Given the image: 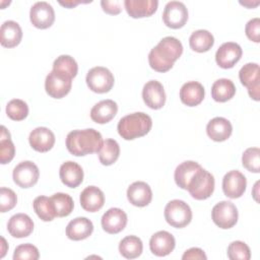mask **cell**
I'll list each match as a JSON object with an SVG mask.
<instances>
[{
	"mask_svg": "<svg viewBox=\"0 0 260 260\" xmlns=\"http://www.w3.org/2000/svg\"><path fill=\"white\" fill-rule=\"evenodd\" d=\"M182 53V43L175 37H166L150 50L148 62L154 71L167 72L173 67L175 61L181 57Z\"/></svg>",
	"mask_w": 260,
	"mask_h": 260,
	"instance_id": "1",
	"label": "cell"
},
{
	"mask_svg": "<svg viewBox=\"0 0 260 260\" xmlns=\"http://www.w3.org/2000/svg\"><path fill=\"white\" fill-rule=\"evenodd\" d=\"M103 142L102 134L92 128L73 130L66 137V147L75 156H84L89 153L99 152Z\"/></svg>",
	"mask_w": 260,
	"mask_h": 260,
	"instance_id": "2",
	"label": "cell"
},
{
	"mask_svg": "<svg viewBox=\"0 0 260 260\" xmlns=\"http://www.w3.org/2000/svg\"><path fill=\"white\" fill-rule=\"evenodd\" d=\"M152 127L151 118L142 112L129 114L120 119L117 130L125 140H133L146 135Z\"/></svg>",
	"mask_w": 260,
	"mask_h": 260,
	"instance_id": "3",
	"label": "cell"
},
{
	"mask_svg": "<svg viewBox=\"0 0 260 260\" xmlns=\"http://www.w3.org/2000/svg\"><path fill=\"white\" fill-rule=\"evenodd\" d=\"M165 218L170 225L182 229L191 222L192 211L185 201L174 199L165 207Z\"/></svg>",
	"mask_w": 260,
	"mask_h": 260,
	"instance_id": "4",
	"label": "cell"
},
{
	"mask_svg": "<svg viewBox=\"0 0 260 260\" xmlns=\"http://www.w3.org/2000/svg\"><path fill=\"white\" fill-rule=\"evenodd\" d=\"M196 200H204L211 196L214 191V177L201 168L193 176L187 189Z\"/></svg>",
	"mask_w": 260,
	"mask_h": 260,
	"instance_id": "5",
	"label": "cell"
},
{
	"mask_svg": "<svg viewBox=\"0 0 260 260\" xmlns=\"http://www.w3.org/2000/svg\"><path fill=\"white\" fill-rule=\"evenodd\" d=\"M85 81L89 89L93 92L105 93L112 89L115 78L108 68L96 66L88 70Z\"/></svg>",
	"mask_w": 260,
	"mask_h": 260,
	"instance_id": "6",
	"label": "cell"
},
{
	"mask_svg": "<svg viewBox=\"0 0 260 260\" xmlns=\"http://www.w3.org/2000/svg\"><path fill=\"white\" fill-rule=\"evenodd\" d=\"M72 86V78L58 70H52L46 77V92L54 99H62L69 93Z\"/></svg>",
	"mask_w": 260,
	"mask_h": 260,
	"instance_id": "7",
	"label": "cell"
},
{
	"mask_svg": "<svg viewBox=\"0 0 260 260\" xmlns=\"http://www.w3.org/2000/svg\"><path fill=\"white\" fill-rule=\"evenodd\" d=\"M238 209L231 201H220L216 203L211 210L213 222L223 230L233 228L238 221Z\"/></svg>",
	"mask_w": 260,
	"mask_h": 260,
	"instance_id": "8",
	"label": "cell"
},
{
	"mask_svg": "<svg viewBox=\"0 0 260 260\" xmlns=\"http://www.w3.org/2000/svg\"><path fill=\"white\" fill-rule=\"evenodd\" d=\"M40 177V171L37 165L30 160L19 162L12 172L14 183L20 188H30L37 184Z\"/></svg>",
	"mask_w": 260,
	"mask_h": 260,
	"instance_id": "9",
	"label": "cell"
},
{
	"mask_svg": "<svg viewBox=\"0 0 260 260\" xmlns=\"http://www.w3.org/2000/svg\"><path fill=\"white\" fill-rule=\"evenodd\" d=\"M162 20L168 27L181 28L188 20V9L183 2H168L162 12Z\"/></svg>",
	"mask_w": 260,
	"mask_h": 260,
	"instance_id": "10",
	"label": "cell"
},
{
	"mask_svg": "<svg viewBox=\"0 0 260 260\" xmlns=\"http://www.w3.org/2000/svg\"><path fill=\"white\" fill-rule=\"evenodd\" d=\"M239 78L241 83L248 88V93L254 101H259L260 91V74L259 65L257 63L245 64L240 72Z\"/></svg>",
	"mask_w": 260,
	"mask_h": 260,
	"instance_id": "11",
	"label": "cell"
},
{
	"mask_svg": "<svg viewBox=\"0 0 260 260\" xmlns=\"http://www.w3.org/2000/svg\"><path fill=\"white\" fill-rule=\"evenodd\" d=\"M30 22L41 29L50 27L55 21V11L51 4L46 1L36 2L29 11Z\"/></svg>",
	"mask_w": 260,
	"mask_h": 260,
	"instance_id": "12",
	"label": "cell"
},
{
	"mask_svg": "<svg viewBox=\"0 0 260 260\" xmlns=\"http://www.w3.org/2000/svg\"><path fill=\"white\" fill-rule=\"evenodd\" d=\"M246 187V177L240 171H230L222 179V191L229 198H240L245 193Z\"/></svg>",
	"mask_w": 260,
	"mask_h": 260,
	"instance_id": "13",
	"label": "cell"
},
{
	"mask_svg": "<svg viewBox=\"0 0 260 260\" xmlns=\"http://www.w3.org/2000/svg\"><path fill=\"white\" fill-rule=\"evenodd\" d=\"M243 51L239 44L234 42L223 43L215 53L217 65L223 69L233 68L242 57Z\"/></svg>",
	"mask_w": 260,
	"mask_h": 260,
	"instance_id": "14",
	"label": "cell"
},
{
	"mask_svg": "<svg viewBox=\"0 0 260 260\" xmlns=\"http://www.w3.org/2000/svg\"><path fill=\"white\" fill-rule=\"evenodd\" d=\"M142 99L148 108L152 110L161 109L166 103V92L162 84L157 80L147 81L142 89Z\"/></svg>",
	"mask_w": 260,
	"mask_h": 260,
	"instance_id": "15",
	"label": "cell"
},
{
	"mask_svg": "<svg viewBox=\"0 0 260 260\" xmlns=\"http://www.w3.org/2000/svg\"><path fill=\"white\" fill-rule=\"evenodd\" d=\"M127 214L121 208L113 207L107 210L102 216V226L108 234H118L124 230L127 224Z\"/></svg>",
	"mask_w": 260,
	"mask_h": 260,
	"instance_id": "16",
	"label": "cell"
},
{
	"mask_svg": "<svg viewBox=\"0 0 260 260\" xmlns=\"http://www.w3.org/2000/svg\"><path fill=\"white\" fill-rule=\"evenodd\" d=\"M176 241L174 236L167 231H159L153 234L149 240V248L152 254L158 257H164L175 249Z\"/></svg>",
	"mask_w": 260,
	"mask_h": 260,
	"instance_id": "17",
	"label": "cell"
},
{
	"mask_svg": "<svg viewBox=\"0 0 260 260\" xmlns=\"http://www.w3.org/2000/svg\"><path fill=\"white\" fill-rule=\"evenodd\" d=\"M127 198L132 205L137 207H144L151 202V188L145 182H134L127 189Z\"/></svg>",
	"mask_w": 260,
	"mask_h": 260,
	"instance_id": "18",
	"label": "cell"
},
{
	"mask_svg": "<svg viewBox=\"0 0 260 260\" xmlns=\"http://www.w3.org/2000/svg\"><path fill=\"white\" fill-rule=\"evenodd\" d=\"M28 141L36 151L47 152L55 144V135L47 127H38L29 133Z\"/></svg>",
	"mask_w": 260,
	"mask_h": 260,
	"instance_id": "19",
	"label": "cell"
},
{
	"mask_svg": "<svg viewBox=\"0 0 260 260\" xmlns=\"http://www.w3.org/2000/svg\"><path fill=\"white\" fill-rule=\"evenodd\" d=\"M7 231L13 238L28 237L34 231V221L25 213H16L9 218Z\"/></svg>",
	"mask_w": 260,
	"mask_h": 260,
	"instance_id": "20",
	"label": "cell"
},
{
	"mask_svg": "<svg viewBox=\"0 0 260 260\" xmlns=\"http://www.w3.org/2000/svg\"><path fill=\"white\" fill-rule=\"evenodd\" d=\"M79 200L81 207L85 211L95 212L104 206L105 195L100 188L95 186H88L80 193Z\"/></svg>",
	"mask_w": 260,
	"mask_h": 260,
	"instance_id": "21",
	"label": "cell"
},
{
	"mask_svg": "<svg viewBox=\"0 0 260 260\" xmlns=\"http://www.w3.org/2000/svg\"><path fill=\"white\" fill-rule=\"evenodd\" d=\"M59 176L65 186L76 188L83 181V170L77 162L68 160L61 165Z\"/></svg>",
	"mask_w": 260,
	"mask_h": 260,
	"instance_id": "22",
	"label": "cell"
},
{
	"mask_svg": "<svg viewBox=\"0 0 260 260\" xmlns=\"http://www.w3.org/2000/svg\"><path fill=\"white\" fill-rule=\"evenodd\" d=\"M158 6L156 0H125L124 7L133 18H142L152 15Z\"/></svg>",
	"mask_w": 260,
	"mask_h": 260,
	"instance_id": "23",
	"label": "cell"
},
{
	"mask_svg": "<svg viewBox=\"0 0 260 260\" xmlns=\"http://www.w3.org/2000/svg\"><path fill=\"white\" fill-rule=\"evenodd\" d=\"M93 232V224L86 217H76L66 226V236L72 241H81L88 238Z\"/></svg>",
	"mask_w": 260,
	"mask_h": 260,
	"instance_id": "24",
	"label": "cell"
},
{
	"mask_svg": "<svg viewBox=\"0 0 260 260\" xmlns=\"http://www.w3.org/2000/svg\"><path fill=\"white\" fill-rule=\"evenodd\" d=\"M233 132L231 122L222 117H215L211 119L206 126V133L213 141L221 142L226 140Z\"/></svg>",
	"mask_w": 260,
	"mask_h": 260,
	"instance_id": "25",
	"label": "cell"
},
{
	"mask_svg": "<svg viewBox=\"0 0 260 260\" xmlns=\"http://www.w3.org/2000/svg\"><path fill=\"white\" fill-rule=\"evenodd\" d=\"M204 94V87L198 81H188L184 83L180 89L181 102L188 107L199 105L203 101Z\"/></svg>",
	"mask_w": 260,
	"mask_h": 260,
	"instance_id": "26",
	"label": "cell"
},
{
	"mask_svg": "<svg viewBox=\"0 0 260 260\" xmlns=\"http://www.w3.org/2000/svg\"><path fill=\"white\" fill-rule=\"evenodd\" d=\"M118 106L113 100H104L95 104L90 110V118L98 124L109 123L117 114Z\"/></svg>",
	"mask_w": 260,
	"mask_h": 260,
	"instance_id": "27",
	"label": "cell"
},
{
	"mask_svg": "<svg viewBox=\"0 0 260 260\" xmlns=\"http://www.w3.org/2000/svg\"><path fill=\"white\" fill-rule=\"evenodd\" d=\"M22 39L20 25L14 20H6L0 27V43L5 48L16 47Z\"/></svg>",
	"mask_w": 260,
	"mask_h": 260,
	"instance_id": "28",
	"label": "cell"
},
{
	"mask_svg": "<svg viewBox=\"0 0 260 260\" xmlns=\"http://www.w3.org/2000/svg\"><path fill=\"white\" fill-rule=\"evenodd\" d=\"M202 167L198 162L193 161V160H186V161H183L182 164H180L176 168L175 174H174L175 182L178 185V187H180L181 189L187 190L188 185H189L190 181L192 180L193 176Z\"/></svg>",
	"mask_w": 260,
	"mask_h": 260,
	"instance_id": "29",
	"label": "cell"
},
{
	"mask_svg": "<svg viewBox=\"0 0 260 260\" xmlns=\"http://www.w3.org/2000/svg\"><path fill=\"white\" fill-rule=\"evenodd\" d=\"M236 93V86L231 79L220 78L211 86V96L215 102L224 103L231 100Z\"/></svg>",
	"mask_w": 260,
	"mask_h": 260,
	"instance_id": "30",
	"label": "cell"
},
{
	"mask_svg": "<svg viewBox=\"0 0 260 260\" xmlns=\"http://www.w3.org/2000/svg\"><path fill=\"white\" fill-rule=\"evenodd\" d=\"M214 44V38L211 32L206 29H198L192 32L189 38L191 49L198 53L209 51Z\"/></svg>",
	"mask_w": 260,
	"mask_h": 260,
	"instance_id": "31",
	"label": "cell"
},
{
	"mask_svg": "<svg viewBox=\"0 0 260 260\" xmlns=\"http://www.w3.org/2000/svg\"><path fill=\"white\" fill-rule=\"evenodd\" d=\"M142 241L136 236H127L119 243V252L126 259H135L142 253Z\"/></svg>",
	"mask_w": 260,
	"mask_h": 260,
	"instance_id": "32",
	"label": "cell"
},
{
	"mask_svg": "<svg viewBox=\"0 0 260 260\" xmlns=\"http://www.w3.org/2000/svg\"><path fill=\"white\" fill-rule=\"evenodd\" d=\"M99 159L104 166H111L120 155V146L115 139L108 138L104 140L101 149L98 152Z\"/></svg>",
	"mask_w": 260,
	"mask_h": 260,
	"instance_id": "33",
	"label": "cell"
},
{
	"mask_svg": "<svg viewBox=\"0 0 260 260\" xmlns=\"http://www.w3.org/2000/svg\"><path fill=\"white\" fill-rule=\"evenodd\" d=\"M32 207L37 215L44 221H51L56 217L53 202L47 196H38L34 200Z\"/></svg>",
	"mask_w": 260,
	"mask_h": 260,
	"instance_id": "34",
	"label": "cell"
},
{
	"mask_svg": "<svg viewBox=\"0 0 260 260\" xmlns=\"http://www.w3.org/2000/svg\"><path fill=\"white\" fill-rule=\"evenodd\" d=\"M15 154V146L10 138V133L5 126H1L0 134V162L2 165L10 162Z\"/></svg>",
	"mask_w": 260,
	"mask_h": 260,
	"instance_id": "35",
	"label": "cell"
},
{
	"mask_svg": "<svg viewBox=\"0 0 260 260\" xmlns=\"http://www.w3.org/2000/svg\"><path fill=\"white\" fill-rule=\"evenodd\" d=\"M50 198L53 202L57 217L68 216L72 212L74 207V202L70 195L66 193H55Z\"/></svg>",
	"mask_w": 260,
	"mask_h": 260,
	"instance_id": "36",
	"label": "cell"
},
{
	"mask_svg": "<svg viewBox=\"0 0 260 260\" xmlns=\"http://www.w3.org/2000/svg\"><path fill=\"white\" fill-rule=\"evenodd\" d=\"M6 114L13 121H22L28 115V106L22 100L13 99L6 105Z\"/></svg>",
	"mask_w": 260,
	"mask_h": 260,
	"instance_id": "37",
	"label": "cell"
},
{
	"mask_svg": "<svg viewBox=\"0 0 260 260\" xmlns=\"http://www.w3.org/2000/svg\"><path fill=\"white\" fill-rule=\"evenodd\" d=\"M53 69L61 71L71 78L75 77L78 71V65L76 61L69 55H61L53 63Z\"/></svg>",
	"mask_w": 260,
	"mask_h": 260,
	"instance_id": "38",
	"label": "cell"
},
{
	"mask_svg": "<svg viewBox=\"0 0 260 260\" xmlns=\"http://www.w3.org/2000/svg\"><path fill=\"white\" fill-rule=\"evenodd\" d=\"M243 167L249 172L259 173L260 172V149L258 147L247 148L242 155Z\"/></svg>",
	"mask_w": 260,
	"mask_h": 260,
	"instance_id": "39",
	"label": "cell"
},
{
	"mask_svg": "<svg viewBox=\"0 0 260 260\" xmlns=\"http://www.w3.org/2000/svg\"><path fill=\"white\" fill-rule=\"evenodd\" d=\"M228 257L231 260H249L251 258V251L244 242L234 241L228 247Z\"/></svg>",
	"mask_w": 260,
	"mask_h": 260,
	"instance_id": "40",
	"label": "cell"
},
{
	"mask_svg": "<svg viewBox=\"0 0 260 260\" xmlns=\"http://www.w3.org/2000/svg\"><path fill=\"white\" fill-rule=\"evenodd\" d=\"M40 257L39 250L32 244H21L17 246L13 253L14 260L20 259H27V260H37Z\"/></svg>",
	"mask_w": 260,
	"mask_h": 260,
	"instance_id": "41",
	"label": "cell"
},
{
	"mask_svg": "<svg viewBox=\"0 0 260 260\" xmlns=\"http://www.w3.org/2000/svg\"><path fill=\"white\" fill-rule=\"evenodd\" d=\"M17 203L15 192L9 188L1 187L0 189V211L6 212L11 210Z\"/></svg>",
	"mask_w": 260,
	"mask_h": 260,
	"instance_id": "42",
	"label": "cell"
},
{
	"mask_svg": "<svg viewBox=\"0 0 260 260\" xmlns=\"http://www.w3.org/2000/svg\"><path fill=\"white\" fill-rule=\"evenodd\" d=\"M245 32L249 40L255 43H259L260 42V19L258 17H255L249 20L246 24Z\"/></svg>",
	"mask_w": 260,
	"mask_h": 260,
	"instance_id": "43",
	"label": "cell"
},
{
	"mask_svg": "<svg viewBox=\"0 0 260 260\" xmlns=\"http://www.w3.org/2000/svg\"><path fill=\"white\" fill-rule=\"evenodd\" d=\"M101 6L103 10L112 15L119 14L122 11V5L120 1H108V0H103L101 1Z\"/></svg>",
	"mask_w": 260,
	"mask_h": 260,
	"instance_id": "44",
	"label": "cell"
},
{
	"mask_svg": "<svg viewBox=\"0 0 260 260\" xmlns=\"http://www.w3.org/2000/svg\"><path fill=\"white\" fill-rule=\"evenodd\" d=\"M183 260L186 259H197V260H206L207 257L205 255V253L203 252V250H201L200 248H190L187 251H185V253L182 256Z\"/></svg>",
	"mask_w": 260,
	"mask_h": 260,
	"instance_id": "45",
	"label": "cell"
},
{
	"mask_svg": "<svg viewBox=\"0 0 260 260\" xmlns=\"http://www.w3.org/2000/svg\"><path fill=\"white\" fill-rule=\"evenodd\" d=\"M59 3H60L62 6H65V7H68V8H72V7H74V6H76L77 4L82 3V2H81V1H65V2L60 1Z\"/></svg>",
	"mask_w": 260,
	"mask_h": 260,
	"instance_id": "46",
	"label": "cell"
},
{
	"mask_svg": "<svg viewBox=\"0 0 260 260\" xmlns=\"http://www.w3.org/2000/svg\"><path fill=\"white\" fill-rule=\"evenodd\" d=\"M1 241H2V250H1V255H0V258H3L4 257V255H5V253H6V241H5V239L4 238H1Z\"/></svg>",
	"mask_w": 260,
	"mask_h": 260,
	"instance_id": "47",
	"label": "cell"
},
{
	"mask_svg": "<svg viewBox=\"0 0 260 260\" xmlns=\"http://www.w3.org/2000/svg\"><path fill=\"white\" fill-rule=\"evenodd\" d=\"M258 184H259V182H257V183L255 184V186H254V187H255V193H254V198H255V200H256V201H258V198H257V192H256V190L258 189Z\"/></svg>",
	"mask_w": 260,
	"mask_h": 260,
	"instance_id": "48",
	"label": "cell"
}]
</instances>
